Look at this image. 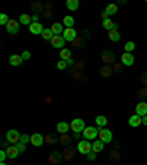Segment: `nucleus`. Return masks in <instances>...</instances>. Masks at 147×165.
<instances>
[{
    "instance_id": "nucleus-1",
    "label": "nucleus",
    "mask_w": 147,
    "mask_h": 165,
    "mask_svg": "<svg viewBox=\"0 0 147 165\" xmlns=\"http://www.w3.org/2000/svg\"><path fill=\"white\" fill-rule=\"evenodd\" d=\"M69 128H71L75 134L82 133L84 130H85V122H84V119L82 118H75V119H72V121L69 122Z\"/></svg>"
},
{
    "instance_id": "nucleus-2",
    "label": "nucleus",
    "mask_w": 147,
    "mask_h": 165,
    "mask_svg": "<svg viewBox=\"0 0 147 165\" xmlns=\"http://www.w3.org/2000/svg\"><path fill=\"white\" fill-rule=\"evenodd\" d=\"M113 139V134L110 130L107 128H99V140H101L103 143H110Z\"/></svg>"
},
{
    "instance_id": "nucleus-3",
    "label": "nucleus",
    "mask_w": 147,
    "mask_h": 165,
    "mask_svg": "<svg viewBox=\"0 0 147 165\" xmlns=\"http://www.w3.org/2000/svg\"><path fill=\"white\" fill-rule=\"evenodd\" d=\"M93 151V145L88 142V140H81L78 142V152L82 155H88V153Z\"/></svg>"
},
{
    "instance_id": "nucleus-4",
    "label": "nucleus",
    "mask_w": 147,
    "mask_h": 165,
    "mask_svg": "<svg viewBox=\"0 0 147 165\" xmlns=\"http://www.w3.org/2000/svg\"><path fill=\"white\" fill-rule=\"evenodd\" d=\"M84 134V137L85 140H94L96 137H99V128H96V127H85V130L82 131Z\"/></svg>"
},
{
    "instance_id": "nucleus-5",
    "label": "nucleus",
    "mask_w": 147,
    "mask_h": 165,
    "mask_svg": "<svg viewBox=\"0 0 147 165\" xmlns=\"http://www.w3.org/2000/svg\"><path fill=\"white\" fill-rule=\"evenodd\" d=\"M6 140L9 143H12V145H16V143H19L21 142V134L18 130H9L6 133Z\"/></svg>"
},
{
    "instance_id": "nucleus-6",
    "label": "nucleus",
    "mask_w": 147,
    "mask_h": 165,
    "mask_svg": "<svg viewBox=\"0 0 147 165\" xmlns=\"http://www.w3.org/2000/svg\"><path fill=\"white\" fill-rule=\"evenodd\" d=\"M19 21H16V19H10L9 22H7V25H6V30H7V33L9 34H18L19 33Z\"/></svg>"
},
{
    "instance_id": "nucleus-7",
    "label": "nucleus",
    "mask_w": 147,
    "mask_h": 165,
    "mask_svg": "<svg viewBox=\"0 0 147 165\" xmlns=\"http://www.w3.org/2000/svg\"><path fill=\"white\" fill-rule=\"evenodd\" d=\"M52 46L56 47V49H62V47L65 46V43H66V40L63 39V35H54L53 39H52Z\"/></svg>"
},
{
    "instance_id": "nucleus-8",
    "label": "nucleus",
    "mask_w": 147,
    "mask_h": 165,
    "mask_svg": "<svg viewBox=\"0 0 147 165\" xmlns=\"http://www.w3.org/2000/svg\"><path fill=\"white\" fill-rule=\"evenodd\" d=\"M30 143H33V146H35V147H40L44 143V137L41 136L40 133H34L33 136H31V142Z\"/></svg>"
},
{
    "instance_id": "nucleus-9",
    "label": "nucleus",
    "mask_w": 147,
    "mask_h": 165,
    "mask_svg": "<svg viewBox=\"0 0 147 165\" xmlns=\"http://www.w3.org/2000/svg\"><path fill=\"white\" fill-rule=\"evenodd\" d=\"M63 39L66 40V41H74V40L77 39V31L74 30V28H65V31H63Z\"/></svg>"
},
{
    "instance_id": "nucleus-10",
    "label": "nucleus",
    "mask_w": 147,
    "mask_h": 165,
    "mask_svg": "<svg viewBox=\"0 0 147 165\" xmlns=\"http://www.w3.org/2000/svg\"><path fill=\"white\" fill-rule=\"evenodd\" d=\"M134 56L131 55V53H124L122 56H121V62H122V65L125 66H131L134 65Z\"/></svg>"
},
{
    "instance_id": "nucleus-11",
    "label": "nucleus",
    "mask_w": 147,
    "mask_h": 165,
    "mask_svg": "<svg viewBox=\"0 0 147 165\" xmlns=\"http://www.w3.org/2000/svg\"><path fill=\"white\" fill-rule=\"evenodd\" d=\"M30 31L33 34H35V35H38V34H43L44 27H43V24H40V22H33V24L30 25Z\"/></svg>"
},
{
    "instance_id": "nucleus-12",
    "label": "nucleus",
    "mask_w": 147,
    "mask_h": 165,
    "mask_svg": "<svg viewBox=\"0 0 147 165\" xmlns=\"http://www.w3.org/2000/svg\"><path fill=\"white\" fill-rule=\"evenodd\" d=\"M135 112L140 117H146L147 115V103L146 102H140L138 105L135 106Z\"/></svg>"
},
{
    "instance_id": "nucleus-13",
    "label": "nucleus",
    "mask_w": 147,
    "mask_h": 165,
    "mask_svg": "<svg viewBox=\"0 0 147 165\" xmlns=\"http://www.w3.org/2000/svg\"><path fill=\"white\" fill-rule=\"evenodd\" d=\"M101 59H103L105 64H110V62L115 60V55L110 52V50H103V53H101Z\"/></svg>"
},
{
    "instance_id": "nucleus-14",
    "label": "nucleus",
    "mask_w": 147,
    "mask_h": 165,
    "mask_svg": "<svg viewBox=\"0 0 147 165\" xmlns=\"http://www.w3.org/2000/svg\"><path fill=\"white\" fill-rule=\"evenodd\" d=\"M128 122H129V126L131 127H140L141 124H143V121H141V117L140 115H133V117H129V119H128Z\"/></svg>"
},
{
    "instance_id": "nucleus-15",
    "label": "nucleus",
    "mask_w": 147,
    "mask_h": 165,
    "mask_svg": "<svg viewBox=\"0 0 147 165\" xmlns=\"http://www.w3.org/2000/svg\"><path fill=\"white\" fill-rule=\"evenodd\" d=\"M22 62H24V59H22L21 55H12V56H9V64L12 66H18V65H21Z\"/></svg>"
},
{
    "instance_id": "nucleus-16",
    "label": "nucleus",
    "mask_w": 147,
    "mask_h": 165,
    "mask_svg": "<svg viewBox=\"0 0 147 165\" xmlns=\"http://www.w3.org/2000/svg\"><path fill=\"white\" fill-rule=\"evenodd\" d=\"M50 30L53 31L54 35H60V34H63V24H59V22H54V24H52V27H50Z\"/></svg>"
},
{
    "instance_id": "nucleus-17",
    "label": "nucleus",
    "mask_w": 147,
    "mask_h": 165,
    "mask_svg": "<svg viewBox=\"0 0 147 165\" xmlns=\"http://www.w3.org/2000/svg\"><path fill=\"white\" fill-rule=\"evenodd\" d=\"M71 128H69V124L68 122H63V121H60L59 124L56 126V131L60 133V134H66Z\"/></svg>"
},
{
    "instance_id": "nucleus-18",
    "label": "nucleus",
    "mask_w": 147,
    "mask_h": 165,
    "mask_svg": "<svg viewBox=\"0 0 147 165\" xmlns=\"http://www.w3.org/2000/svg\"><path fill=\"white\" fill-rule=\"evenodd\" d=\"M103 28L107 30V31H112V30H118V24H115L112 19H105L103 21Z\"/></svg>"
},
{
    "instance_id": "nucleus-19",
    "label": "nucleus",
    "mask_w": 147,
    "mask_h": 165,
    "mask_svg": "<svg viewBox=\"0 0 147 165\" xmlns=\"http://www.w3.org/2000/svg\"><path fill=\"white\" fill-rule=\"evenodd\" d=\"M6 153H7V158L9 159H15L18 155H19V152H18V149H16V146H9L6 149Z\"/></svg>"
},
{
    "instance_id": "nucleus-20",
    "label": "nucleus",
    "mask_w": 147,
    "mask_h": 165,
    "mask_svg": "<svg viewBox=\"0 0 147 165\" xmlns=\"http://www.w3.org/2000/svg\"><path fill=\"white\" fill-rule=\"evenodd\" d=\"M66 7L69 10L75 12V10L80 7V0H66Z\"/></svg>"
},
{
    "instance_id": "nucleus-21",
    "label": "nucleus",
    "mask_w": 147,
    "mask_h": 165,
    "mask_svg": "<svg viewBox=\"0 0 147 165\" xmlns=\"http://www.w3.org/2000/svg\"><path fill=\"white\" fill-rule=\"evenodd\" d=\"M19 24H24V25H31L33 24V18L28 15V13H24V15H21V18H19Z\"/></svg>"
},
{
    "instance_id": "nucleus-22",
    "label": "nucleus",
    "mask_w": 147,
    "mask_h": 165,
    "mask_svg": "<svg viewBox=\"0 0 147 165\" xmlns=\"http://www.w3.org/2000/svg\"><path fill=\"white\" fill-rule=\"evenodd\" d=\"M96 124L99 126V128H105L107 126V118L103 115H99V117H96Z\"/></svg>"
},
{
    "instance_id": "nucleus-23",
    "label": "nucleus",
    "mask_w": 147,
    "mask_h": 165,
    "mask_svg": "<svg viewBox=\"0 0 147 165\" xmlns=\"http://www.w3.org/2000/svg\"><path fill=\"white\" fill-rule=\"evenodd\" d=\"M103 149H105V143H103L101 140H97V142H93V152L99 153V152H101Z\"/></svg>"
},
{
    "instance_id": "nucleus-24",
    "label": "nucleus",
    "mask_w": 147,
    "mask_h": 165,
    "mask_svg": "<svg viewBox=\"0 0 147 165\" xmlns=\"http://www.w3.org/2000/svg\"><path fill=\"white\" fill-rule=\"evenodd\" d=\"M109 40L110 41H119L121 40V34L118 33V30H112V31H109Z\"/></svg>"
},
{
    "instance_id": "nucleus-25",
    "label": "nucleus",
    "mask_w": 147,
    "mask_h": 165,
    "mask_svg": "<svg viewBox=\"0 0 147 165\" xmlns=\"http://www.w3.org/2000/svg\"><path fill=\"white\" fill-rule=\"evenodd\" d=\"M41 37L44 40H49V41H52V39L54 37L53 31L50 30V28H44V31H43V34H41Z\"/></svg>"
},
{
    "instance_id": "nucleus-26",
    "label": "nucleus",
    "mask_w": 147,
    "mask_h": 165,
    "mask_svg": "<svg viewBox=\"0 0 147 165\" xmlns=\"http://www.w3.org/2000/svg\"><path fill=\"white\" fill-rule=\"evenodd\" d=\"M105 12H106L107 15H115V13L118 12V6H116L115 3H110V5L106 6V10H105Z\"/></svg>"
},
{
    "instance_id": "nucleus-27",
    "label": "nucleus",
    "mask_w": 147,
    "mask_h": 165,
    "mask_svg": "<svg viewBox=\"0 0 147 165\" xmlns=\"http://www.w3.org/2000/svg\"><path fill=\"white\" fill-rule=\"evenodd\" d=\"M74 22H75V21H74L72 16H65L63 21H62V24L66 27V28H74Z\"/></svg>"
},
{
    "instance_id": "nucleus-28",
    "label": "nucleus",
    "mask_w": 147,
    "mask_h": 165,
    "mask_svg": "<svg viewBox=\"0 0 147 165\" xmlns=\"http://www.w3.org/2000/svg\"><path fill=\"white\" fill-rule=\"evenodd\" d=\"M60 58L68 62V60L71 59V50H69V49H62V50H60Z\"/></svg>"
},
{
    "instance_id": "nucleus-29",
    "label": "nucleus",
    "mask_w": 147,
    "mask_h": 165,
    "mask_svg": "<svg viewBox=\"0 0 147 165\" xmlns=\"http://www.w3.org/2000/svg\"><path fill=\"white\" fill-rule=\"evenodd\" d=\"M124 49H125V53H131L135 49V43L134 41H128V43H125Z\"/></svg>"
},
{
    "instance_id": "nucleus-30",
    "label": "nucleus",
    "mask_w": 147,
    "mask_h": 165,
    "mask_svg": "<svg viewBox=\"0 0 147 165\" xmlns=\"http://www.w3.org/2000/svg\"><path fill=\"white\" fill-rule=\"evenodd\" d=\"M110 74H112V71H110L109 66H101L100 68V75L101 77H109Z\"/></svg>"
},
{
    "instance_id": "nucleus-31",
    "label": "nucleus",
    "mask_w": 147,
    "mask_h": 165,
    "mask_svg": "<svg viewBox=\"0 0 147 165\" xmlns=\"http://www.w3.org/2000/svg\"><path fill=\"white\" fill-rule=\"evenodd\" d=\"M9 21H10V19L7 18V15H6V13H2V15H0V24H2V25H5V27H6Z\"/></svg>"
},
{
    "instance_id": "nucleus-32",
    "label": "nucleus",
    "mask_w": 147,
    "mask_h": 165,
    "mask_svg": "<svg viewBox=\"0 0 147 165\" xmlns=\"http://www.w3.org/2000/svg\"><path fill=\"white\" fill-rule=\"evenodd\" d=\"M15 146H16V149H18V152H19V153H24L25 151H27V146L24 145V143H21V142H19V143H16Z\"/></svg>"
},
{
    "instance_id": "nucleus-33",
    "label": "nucleus",
    "mask_w": 147,
    "mask_h": 165,
    "mask_svg": "<svg viewBox=\"0 0 147 165\" xmlns=\"http://www.w3.org/2000/svg\"><path fill=\"white\" fill-rule=\"evenodd\" d=\"M28 142H31V136H28V134H21V143L27 145Z\"/></svg>"
},
{
    "instance_id": "nucleus-34",
    "label": "nucleus",
    "mask_w": 147,
    "mask_h": 165,
    "mask_svg": "<svg viewBox=\"0 0 147 165\" xmlns=\"http://www.w3.org/2000/svg\"><path fill=\"white\" fill-rule=\"evenodd\" d=\"M66 66H68V64H66V60H63V59H60L59 62H58V68H59L60 71L62 69H66Z\"/></svg>"
},
{
    "instance_id": "nucleus-35",
    "label": "nucleus",
    "mask_w": 147,
    "mask_h": 165,
    "mask_svg": "<svg viewBox=\"0 0 147 165\" xmlns=\"http://www.w3.org/2000/svg\"><path fill=\"white\" fill-rule=\"evenodd\" d=\"M44 140H47V143H53V142H56V136L54 134H49Z\"/></svg>"
},
{
    "instance_id": "nucleus-36",
    "label": "nucleus",
    "mask_w": 147,
    "mask_h": 165,
    "mask_svg": "<svg viewBox=\"0 0 147 165\" xmlns=\"http://www.w3.org/2000/svg\"><path fill=\"white\" fill-rule=\"evenodd\" d=\"M21 56H22V59H24V60H28L30 58H31V53L28 52V50H25V52H22V55H21Z\"/></svg>"
},
{
    "instance_id": "nucleus-37",
    "label": "nucleus",
    "mask_w": 147,
    "mask_h": 165,
    "mask_svg": "<svg viewBox=\"0 0 147 165\" xmlns=\"http://www.w3.org/2000/svg\"><path fill=\"white\" fill-rule=\"evenodd\" d=\"M6 158H7L6 151H2V152H0V162H5V159Z\"/></svg>"
},
{
    "instance_id": "nucleus-38",
    "label": "nucleus",
    "mask_w": 147,
    "mask_h": 165,
    "mask_svg": "<svg viewBox=\"0 0 147 165\" xmlns=\"http://www.w3.org/2000/svg\"><path fill=\"white\" fill-rule=\"evenodd\" d=\"M113 69H115V72H118V74H119L121 71H122V66H121L119 64H115V65H113Z\"/></svg>"
},
{
    "instance_id": "nucleus-39",
    "label": "nucleus",
    "mask_w": 147,
    "mask_h": 165,
    "mask_svg": "<svg viewBox=\"0 0 147 165\" xmlns=\"http://www.w3.org/2000/svg\"><path fill=\"white\" fill-rule=\"evenodd\" d=\"M138 96H140V97H146V96H147V89L140 90V92H138Z\"/></svg>"
},
{
    "instance_id": "nucleus-40",
    "label": "nucleus",
    "mask_w": 147,
    "mask_h": 165,
    "mask_svg": "<svg viewBox=\"0 0 147 165\" xmlns=\"http://www.w3.org/2000/svg\"><path fill=\"white\" fill-rule=\"evenodd\" d=\"M56 153L58 152H53V156H52V158H50V161H52V162H54V161H56V162H58V161H59V155H56Z\"/></svg>"
},
{
    "instance_id": "nucleus-41",
    "label": "nucleus",
    "mask_w": 147,
    "mask_h": 165,
    "mask_svg": "<svg viewBox=\"0 0 147 165\" xmlns=\"http://www.w3.org/2000/svg\"><path fill=\"white\" fill-rule=\"evenodd\" d=\"M87 158L90 159V161H94V159H96V152H90L87 155Z\"/></svg>"
},
{
    "instance_id": "nucleus-42",
    "label": "nucleus",
    "mask_w": 147,
    "mask_h": 165,
    "mask_svg": "<svg viewBox=\"0 0 147 165\" xmlns=\"http://www.w3.org/2000/svg\"><path fill=\"white\" fill-rule=\"evenodd\" d=\"M141 81H143V84H147V74L141 75Z\"/></svg>"
},
{
    "instance_id": "nucleus-43",
    "label": "nucleus",
    "mask_w": 147,
    "mask_h": 165,
    "mask_svg": "<svg viewBox=\"0 0 147 165\" xmlns=\"http://www.w3.org/2000/svg\"><path fill=\"white\" fill-rule=\"evenodd\" d=\"M107 16H109V15H107L106 12H101V13H100V18H101V19H103V21H105V19H107Z\"/></svg>"
},
{
    "instance_id": "nucleus-44",
    "label": "nucleus",
    "mask_w": 147,
    "mask_h": 165,
    "mask_svg": "<svg viewBox=\"0 0 147 165\" xmlns=\"http://www.w3.org/2000/svg\"><path fill=\"white\" fill-rule=\"evenodd\" d=\"M141 121H143V126H147V115L146 117H141Z\"/></svg>"
},
{
    "instance_id": "nucleus-45",
    "label": "nucleus",
    "mask_w": 147,
    "mask_h": 165,
    "mask_svg": "<svg viewBox=\"0 0 147 165\" xmlns=\"http://www.w3.org/2000/svg\"><path fill=\"white\" fill-rule=\"evenodd\" d=\"M66 142H69V137H66V136L63 134V137H62V143H66Z\"/></svg>"
},
{
    "instance_id": "nucleus-46",
    "label": "nucleus",
    "mask_w": 147,
    "mask_h": 165,
    "mask_svg": "<svg viewBox=\"0 0 147 165\" xmlns=\"http://www.w3.org/2000/svg\"><path fill=\"white\" fill-rule=\"evenodd\" d=\"M38 15H33V22H38Z\"/></svg>"
},
{
    "instance_id": "nucleus-47",
    "label": "nucleus",
    "mask_w": 147,
    "mask_h": 165,
    "mask_svg": "<svg viewBox=\"0 0 147 165\" xmlns=\"http://www.w3.org/2000/svg\"><path fill=\"white\" fill-rule=\"evenodd\" d=\"M0 165H6V162H0Z\"/></svg>"
}]
</instances>
